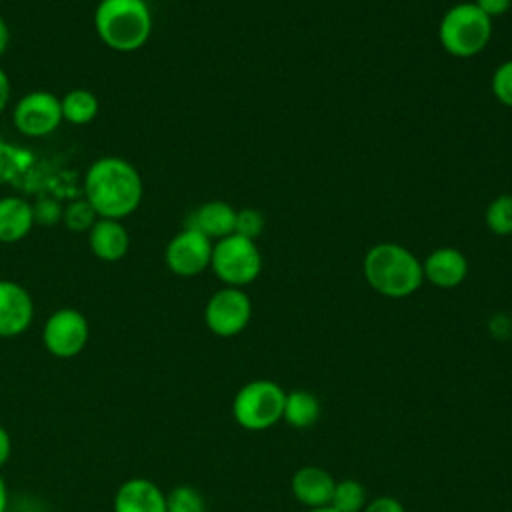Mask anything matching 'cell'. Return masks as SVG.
<instances>
[{"mask_svg":"<svg viewBox=\"0 0 512 512\" xmlns=\"http://www.w3.org/2000/svg\"><path fill=\"white\" fill-rule=\"evenodd\" d=\"M234 222L236 208L224 200H208L194 208L186 218L188 228L198 230L212 242L234 234Z\"/></svg>","mask_w":512,"mask_h":512,"instance_id":"15","label":"cell"},{"mask_svg":"<svg viewBox=\"0 0 512 512\" xmlns=\"http://www.w3.org/2000/svg\"><path fill=\"white\" fill-rule=\"evenodd\" d=\"M368 286L384 298H408L424 284L422 260L404 244L378 242L362 260Z\"/></svg>","mask_w":512,"mask_h":512,"instance_id":"2","label":"cell"},{"mask_svg":"<svg viewBox=\"0 0 512 512\" xmlns=\"http://www.w3.org/2000/svg\"><path fill=\"white\" fill-rule=\"evenodd\" d=\"M94 30L114 52L140 50L152 34V12L146 0H100Z\"/></svg>","mask_w":512,"mask_h":512,"instance_id":"3","label":"cell"},{"mask_svg":"<svg viewBox=\"0 0 512 512\" xmlns=\"http://www.w3.org/2000/svg\"><path fill=\"white\" fill-rule=\"evenodd\" d=\"M318 416H320V402L312 392L294 390L286 394L282 418L292 428H308L318 420Z\"/></svg>","mask_w":512,"mask_h":512,"instance_id":"19","label":"cell"},{"mask_svg":"<svg viewBox=\"0 0 512 512\" xmlns=\"http://www.w3.org/2000/svg\"><path fill=\"white\" fill-rule=\"evenodd\" d=\"M490 90L502 106L512 108V58L500 62L494 68L490 76Z\"/></svg>","mask_w":512,"mask_h":512,"instance_id":"24","label":"cell"},{"mask_svg":"<svg viewBox=\"0 0 512 512\" xmlns=\"http://www.w3.org/2000/svg\"><path fill=\"white\" fill-rule=\"evenodd\" d=\"M484 224L494 236H512V194H498L490 200Z\"/></svg>","mask_w":512,"mask_h":512,"instance_id":"20","label":"cell"},{"mask_svg":"<svg viewBox=\"0 0 512 512\" xmlns=\"http://www.w3.org/2000/svg\"><path fill=\"white\" fill-rule=\"evenodd\" d=\"M10 94H12V86H10V78L4 72V68L0 66V112L6 110L8 102H10Z\"/></svg>","mask_w":512,"mask_h":512,"instance_id":"29","label":"cell"},{"mask_svg":"<svg viewBox=\"0 0 512 512\" xmlns=\"http://www.w3.org/2000/svg\"><path fill=\"white\" fill-rule=\"evenodd\" d=\"M202 494L192 486H176L166 494V512H204Z\"/></svg>","mask_w":512,"mask_h":512,"instance_id":"23","label":"cell"},{"mask_svg":"<svg viewBox=\"0 0 512 512\" xmlns=\"http://www.w3.org/2000/svg\"><path fill=\"white\" fill-rule=\"evenodd\" d=\"M474 4L488 16L498 18L512 8V0H474Z\"/></svg>","mask_w":512,"mask_h":512,"instance_id":"28","label":"cell"},{"mask_svg":"<svg viewBox=\"0 0 512 512\" xmlns=\"http://www.w3.org/2000/svg\"><path fill=\"white\" fill-rule=\"evenodd\" d=\"M8 44H10V28H8L6 20L0 16V58L8 50Z\"/></svg>","mask_w":512,"mask_h":512,"instance_id":"31","label":"cell"},{"mask_svg":"<svg viewBox=\"0 0 512 512\" xmlns=\"http://www.w3.org/2000/svg\"><path fill=\"white\" fill-rule=\"evenodd\" d=\"M90 326L76 308H60L50 314L42 328L44 348L56 358H74L88 344Z\"/></svg>","mask_w":512,"mask_h":512,"instance_id":"9","label":"cell"},{"mask_svg":"<svg viewBox=\"0 0 512 512\" xmlns=\"http://www.w3.org/2000/svg\"><path fill=\"white\" fill-rule=\"evenodd\" d=\"M362 512H406L402 502L392 496H378L372 502H368Z\"/></svg>","mask_w":512,"mask_h":512,"instance_id":"27","label":"cell"},{"mask_svg":"<svg viewBox=\"0 0 512 512\" xmlns=\"http://www.w3.org/2000/svg\"><path fill=\"white\" fill-rule=\"evenodd\" d=\"M32 214H34V224L54 226V224L62 222L64 206L56 198H38L32 204Z\"/></svg>","mask_w":512,"mask_h":512,"instance_id":"26","label":"cell"},{"mask_svg":"<svg viewBox=\"0 0 512 512\" xmlns=\"http://www.w3.org/2000/svg\"><path fill=\"white\" fill-rule=\"evenodd\" d=\"M8 508V488L0 476V512H6Z\"/></svg>","mask_w":512,"mask_h":512,"instance_id":"32","label":"cell"},{"mask_svg":"<svg viewBox=\"0 0 512 512\" xmlns=\"http://www.w3.org/2000/svg\"><path fill=\"white\" fill-rule=\"evenodd\" d=\"M334 486L336 480L324 468L318 466H302L294 472L290 480L294 498L308 508L330 506Z\"/></svg>","mask_w":512,"mask_h":512,"instance_id":"16","label":"cell"},{"mask_svg":"<svg viewBox=\"0 0 512 512\" xmlns=\"http://www.w3.org/2000/svg\"><path fill=\"white\" fill-rule=\"evenodd\" d=\"M34 226L32 204L20 196L0 198V242L14 244L24 240Z\"/></svg>","mask_w":512,"mask_h":512,"instance_id":"17","label":"cell"},{"mask_svg":"<svg viewBox=\"0 0 512 512\" xmlns=\"http://www.w3.org/2000/svg\"><path fill=\"white\" fill-rule=\"evenodd\" d=\"M308 512H336L332 506H320V508H310Z\"/></svg>","mask_w":512,"mask_h":512,"instance_id":"33","label":"cell"},{"mask_svg":"<svg viewBox=\"0 0 512 512\" xmlns=\"http://www.w3.org/2000/svg\"><path fill=\"white\" fill-rule=\"evenodd\" d=\"M32 320L34 300L30 292L14 280H0V338L20 336Z\"/></svg>","mask_w":512,"mask_h":512,"instance_id":"11","label":"cell"},{"mask_svg":"<svg viewBox=\"0 0 512 512\" xmlns=\"http://www.w3.org/2000/svg\"><path fill=\"white\" fill-rule=\"evenodd\" d=\"M510 194H512V192H510Z\"/></svg>","mask_w":512,"mask_h":512,"instance_id":"34","label":"cell"},{"mask_svg":"<svg viewBox=\"0 0 512 512\" xmlns=\"http://www.w3.org/2000/svg\"><path fill=\"white\" fill-rule=\"evenodd\" d=\"M424 280L436 288H456L468 276V258L454 246H440L428 252L422 262Z\"/></svg>","mask_w":512,"mask_h":512,"instance_id":"12","label":"cell"},{"mask_svg":"<svg viewBox=\"0 0 512 512\" xmlns=\"http://www.w3.org/2000/svg\"><path fill=\"white\" fill-rule=\"evenodd\" d=\"M10 452H12V440H10V434L4 426H0V468L8 462L10 458Z\"/></svg>","mask_w":512,"mask_h":512,"instance_id":"30","label":"cell"},{"mask_svg":"<svg viewBox=\"0 0 512 512\" xmlns=\"http://www.w3.org/2000/svg\"><path fill=\"white\" fill-rule=\"evenodd\" d=\"M114 512H166V494L148 478H130L116 490Z\"/></svg>","mask_w":512,"mask_h":512,"instance_id":"13","label":"cell"},{"mask_svg":"<svg viewBox=\"0 0 512 512\" xmlns=\"http://www.w3.org/2000/svg\"><path fill=\"white\" fill-rule=\"evenodd\" d=\"M60 108H62V120L74 126H84L96 118L100 102L92 90L74 88L60 98Z\"/></svg>","mask_w":512,"mask_h":512,"instance_id":"18","label":"cell"},{"mask_svg":"<svg viewBox=\"0 0 512 512\" xmlns=\"http://www.w3.org/2000/svg\"><path fill=\"white\" fill-rule=\"evenodd\" d=\"M286 392L272 380H252L244 384L232 400L234 420L252 432L274 426L284 412Z\"/></svg>","mask_w":512,"mask_h":512,"instance_id":"6","label":"cell"},{"mask_svg":"<svg viewBox=\"0 0 512 512\" xmlns=\"http://www.w3.org/2000/svg\"><path fill=\"white\" fill-rule=\"evenodd\" d=\"M88 248L102 262H118L128 254L130 234L122 220L98 218L88 230Z\"/></svg>","mask_w":512,"mask_h":512,"instance_id":"14","label":"cell"},{"mask_svg":"<svg viewBox=\"0 0 512 512\" xmlns=\"http://www.w3.org/2000/svg\"><path fill=\"white\" fill-rule=\"evenodd\" d=\"M492 38V18L474 2L452 4L438 22V42L454 58L478 56Z\"/></svg>","mask_w":512,"mask_h":512,"instance_id":"4","label":"cell"},{"mask_svg":"<svg viewBox=\"0 0 512 512\" xmlns=\"http://www.w3.org/2000/svg\"><path fill=\"white\" fill-rule=\"evenodd\" d=\"M212 240L200 234L194 228L184 226L174 234L164 250V262L168 270L182 278H192L210 268L212 258Z\"/></svg>","mask_w":512,"mask_h":512,"instance_id":"10","label":"cell"},{"mask_svg":"<svg viewBox=\"0 0 512 512\" xmlns=\"http://www.w3.org/2000/svg\"><path fill=\"white\" fill-rule=\"evenodd\" d=\"M366 504V490L360 482L346 478L336 482L330 506L336 512H360Z\"/></svg>","mask_w":512,"mask_h":512,"instance_id":"21","label":"cell"},{"mask_svg":"<svg viewBox=\"0 0 512 512\" xmlns=\"http://www.w3.org/2000/svg\"><path fill=\"white\" fill-rule=\"evenodd\" d=\"M96 220H98V214L86 198L72 200L70 204L64 206L62 224L66 226V230H70L74 234H80V232L88 234V230L94 226Z\"/></svg>","mask_w":512,"mask_h":512,"instance_id":"22","label":"cell"},{"mask_svg":"<svg viewBox=\"0 0 512 512\" xmlns=\"http://www.w3.org/2000/svg\"><path fill=\"white\" fill-rule=\"evenodd\" d=\"M252 318V300L242 288L222 286L204 306L208 330L220 338L238 336Z\"/></svg>","mask_w":512,"mask_h":512,"instance_id":"7","label":"cell"},{"mask_svg":"<svg viewBox=\"0 0 512 512\" xmlns=\"http://www.w3.org/2000/svg\"><path fill=\"white\" fill-rule=\"evenodd\" d=\"M264 226H266V218L258 208H240V210H236L234 234L256 242V238L264 232Z\"/></svg>","mask_w":512,"mask_h":512,"instance_id":"25","label":"cell"},{"mask_svg":"<svg viewBox=\"0 0 512 512\" xmlns=\"http://www.w3.org/2000/svg\"><path fill=\"white\" fill-rule=\"evenodd\" d=\"M262 266V252L254 240L230 234L212 244L210 270L224 286L244 288L252 284L260 276Z\"/></svg>","mask_w":512,"mask_h":512,"instance_id":"5","label":"cell"},{"mask_svg":"<svg viewBox=\"0 0 512 512\" xmlns=\"http://www.w3.org/2000/svg\"><path fill=\"white\" fill-rule=\"evenodd\" d=\"M144 196V182L138 168L118 156L94 160L84 176V198L98 218L124 220L134 214Z\"/></svg>","mask_w":512,"mask_h":512,"instance_id":"1","label":"cell"},{"mask_svg":"<svg viewBox=\"0 0 512 512\" xmlns=\"http://www.w3.org/2000/svg\"><path fill=\"white\" fill-rule=\"evenodd\" d=\"M14 128L28 138L52 134L62 124L60 98L48 90H32L24 94L12 110Z\"/></svg>","mask_w":512,"mask_h":512,"instance_id":"8","label":"cell"}]
</instances>
